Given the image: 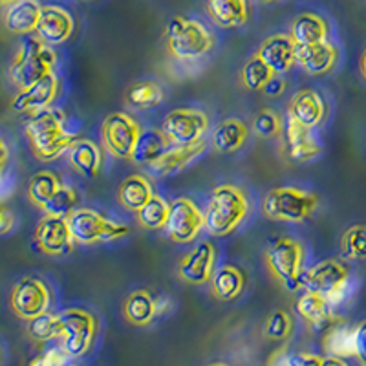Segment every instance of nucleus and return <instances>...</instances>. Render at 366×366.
<instances>
[{
	"label": "nucleus",
	"instance_id": "nucleus-1",
	"mask_svg": "<svg viewBox=\"0 0 366 366\" xmlns=\"http://www.w3.org/2000/svg\"><path fill=\"white\" fill-rule=\"evenodd\" d=\"M26 136L34 154L42 162H54L64 152H70L71 147L81 139L79 136L68 132L63 114L51 109L29 116V121L26 123Z\"/></svg>",
	"mask_w": 366,
	"mask_h": 366
},
{
	"label": "nucleus",
	"instance_id": "nucleus-2",
	"mask_svg": "<svg viewBox=\"0 0 366 366\" xmlns=\"http://www.w3.org/2000/svg\"><path fill=\"white\" fill-rule=\"evenodd\" d=\"M55 63L57 54L50 46H46L37 37H28L22 41L17 55L9 64V79L21 90H28L54 74Z\"/></svg>",
	"mask_w": 366,
	"mask_h": 366
},
{
	"label": "nucleus",
	"instance_id": "nucleus-3",
	"mask_svg": "<svg viewBox=\"0 0 366 366\" xmlns=\"http://www.w3.org/2000/svg\"><path fill=\"white\" fill-rule=\"evenodd\" d=\"M167 50L178 61H198L204 59L214 46L212 34L200 21L176 15L165 28Z\"/></svg>",
	"mask_w": 366,
	"mask_h": 366
},
{
	"label": "nucleus",
	"instance_id": "nucleus-4",
	"mask_svg": "<svg viewBox=\"0 0 366 366\" xmlns=\"http://www.w3.org/2000/svg\"><path fill=\"white\" fill-rule=\"evenodd\" d=\"M249 209L246 194L234 185H218L209 196L205 229L212 237H227L244 222Z\"/></svg>",
	"mask_w": 366,
	"mask_h": 366
},
{
	"label": "nucleus",
	"instance_id": "nucleus-5",
	"mask_svg": "<svg viewBox=\"0 0 366 366\" xmlns=\"http://www.w3.org/2000/svg\"><path fill=\"white\" fill-rule=\"evenodd\" d=\"M350 286H352V277H350L348 266L335 258L315 264L306 273H302V279H300V287L310 293L325 297L333 308H337L346 299Z\"/></svg>",
	"mask_w": 366,
	"mask_h": 366
},
{
	"label": "nucleus",
	"instance_id": "nucleus-6",
	"mask_svg": "<svg viewBox=\"0 0 366 366\" xmlns=\"http://www.w3.org/2000/svg\"><path fill=\"white\" fill-rule=\"evenodd\" d=\"M317 205L319 198L312 192H304L297 187H277L266 194L262 211L269 220L300 224L312 217Z\"/></svg>",
	"mask_w": 366,
	"mask_h": 366
},
{
	"label": "nucleus",
	"instance_id": "nucleus-7",
	"mask_svg": "<svg viewBox=\"0 0 366 366\" xmlns=\"http://www.w3.org/2000/svg\"><path fill=\"white\" fill-rule=\"evenodd\" d=\"M61 319V348L70 359L84 357L97 337V319L94 313L81 308H70L59 313Z\"/></svg>",
	"mask_w": 366,
	"mask_h": 366
},
{
	"label": "nucleus",
	"instance_id": "nucleus-8",
	"mask_svg": "<svg viewBox=\"0 0 366 366\" xmlns=\"http://www.w3.org/2000/svg\"><path fill=\"white\" fill-rule=\"evenodd\" d=\"M304 247L293 238L279 237L269 242L266 249V262L273 277L284 284L286 290L295 292L302 279Z\"/></svg>",
	"mask_w": 366,
	"mask_h": 366
},
{
	"label": "nucleus",
	"instance_id": "nucleus-9",
	"mask_svg": "<svg viewBox=\"0 0 366 366\" xmlns=\"http://www.w3.org/2000/svg\"><path fill=\"white\" fill-rule=\"evenodd\" d=\"M74 240L83 246L94 244H107V242L119 240L129 234V227L123 224H114L109 218L94 209L79 207L68 218Z\"/></svg>",
	"mask_w": 366,
	"mask_h": 366
},
{
	"label": "nucleus",
	"instance_id": "nucleus-10",
	"mask_svg": "<svg viewBox=\"0 0 366 366\" xmlns=\"http://www.w3.org/2000/svg\"><path fill=\"white\" fill-rule=\"evenodd\" d=\"M209 129V117L202 110L176 109L165 116L162 132L169 139L172 149H185L204 143Z\"/></svg>",
	"mask_w": 366,
	"mask_h": 366
},
{
	"label": "nucleus",
	"instance_id": "nucleus-11",
	"mask_svg": "<svg viewBox=\"0 0 366 366\" xmlns=\"http://www.w3.org/2000/svg\"><path fill=\"white\" fill-rule=\"evenodd\" d=\"M143 129L136 119L127 112H114L103 121L101 137L104 149L119 159H132L137 139Z\"/></svg>",
	"mask_w": 366,
	"mask_h": 366
},
{
	"label": "nucleus",
	"instance_id": "nucleus-12",
	"mask_svg": "<svg viewBox=\"0 0 366 366\" xmlns=\"http://www.w3.org/2000/svg\"><path fill=\"white\" fill-rule=\"evenodd\" d=\"M51 306V292L46 282L26 277L21 279L11 292V308L17 317L24 320H34L48 313Z\"/></svg>",
	"mask_w": 366,
	"mask_h": 366
},
{
	"label": "nucleus",
	"instance_id": "nucleus-13",
	"mask_svg": "<svg viewBox=\"0 0 366 366\" xmlns=\"http://www.w3.org/2000/svg\"><path fill=\"white\" fill-rule=\"evenodd\" d=\"M205 227V214L189 198H178L171 204V214L165 225L167 237L176 244H189L200 237Z\"/></svg>",
	"mask_w": 366,
	"mask_h": 366
},
{
	"label": "nucleus",
	"instance_id": "nucleus-14",
	"mask_svg": "<svg viewBox=\"0 0 366 366\" xmlns=\"http://www.w3.org/2000/svg\"><path fill=\"white\" fill-rule=\"evenodd\" d=\"M74 234H71L68 218L42 217L35 229V244L44 254L50 257H66L74 251Z\"/></svg>",
	"mask_w": 366,
	"mask_h": 366
},
{
	"label": "nucleus",
	"instance_id": "nucleus-15",
	"mask_svg": "<svg viewBox=\"0 0 366 366\" xmlns=\"http://www.w3.org/2000/svg\"><path fill=\"white\" fill-rule=\"evenodd\" d=\"M214 262H217V249L211 242H202L185 258H182V262L178 266V274L183 282L194 284V286H202V284L211 282L217 269H214Z\"/></svg>",
	"mask_w": 366,
	"mask_h": 366
},
{
	"label": "nucleus",
	"instance_id": "nucleus-16",
	"mask_svg": "<svg viewBox=\"0 0 366 366\" xmlns=\"http://www.w3.org/2000/svg\"><path fill=\"white\" fill-rule=\"evenodd\" d=\"M257 55L274 75H282L297 64V44L292 35L279 34L267 37L258 46Z\"/></svg>",
	"mask_w": 366,
	"mask_h": 366
},
{
	"label": "nucleus",
	"instance_id": "nucleus-17",
	"mask_svg": "<svg viewBox=\"0 0 366 366\" xmlns=\"http://www.w3.org/2000/svg\"><path fill=\"white\" fill-rule=\"evenodd\" d=\"M284 147H286V152L290 156V159L297 163L312 162L317 156L322 154V149L317 143L315 136H313V130L306 129L300 123H297L293 117L287 116L284 121Z\"/></svg>",
	"mask_w": 366,
	"mask_h": 366
},
{
	"label": "nucleus",
	"instance_id": "nucleus-18",
	"mask_svg": "<svg viewBox=\"0 0 366 366\" xmlns=\"http://www.w3.org/2000/svg\"><path fill=\"white\" fill-rule=\"evenodd\" d=\"M74 17L61 6H44L37 28V39L46 46H59L74 34Z\"/></svg>",
	"mask_w": 366,
	"mask_h": 366
},
{
	"label": "nucleus",
	"instance_id": "nucleus-19",
	"mask_svg": "<svg viewBox=\"0 0 366 366\" xmlns=\"http://www.w3.org/2000/svg\"><path fill=\"white\" fill-rule=\"evenodd\" d=\"M287 116L293 117L306 129L313 130L322 125L326 117V103L319 92L312 88H302L292 97L287 107Z\"/></svg>",
	"mask_w": 366,
	"mask_h": 366
},
{
	"label": "nucleus",
	"instance_id": "nucleus-20",
	"mask_svg": "<svg viewBox=\"0 0 366 366\" xmlns=\"http://www.w3.org/2000/svg\"><path fill=\"white\" fill-rule=\"evenodd\" d=\"M297 313L306 320V325L315 332L325 335L330 328L337 325L339 319L335 317V308L325 299L315 293L304 292L295 302Z\"/></svg>",
	"mask_w": 366,
	"mask_h": 366
},
{
	"label": "nucleus",
	"instance_id": "nucleus-21",
	"mask_svg": "<svg viewBox=\"0 0 366 366\" xmlns=\"http://www.w3.org/2000/svg\"><path fill=\"white\" fill-rule=\"evenodd\" d=\"M4 26L8 31L15 35L37 34L39 22H41L42 8L35 0H15V2H4Z\"/></svg>",
	"mask_w": 366,
	"mask_h": 366
},
{
	"label": "nucleus",
	"instance_id": "nucleus-22",
	"mask_svg": "<svg viewBox=\"0 0 366 366\" xmlns=\"http://www.w3.org/2000/svg\"><path fill=\"white\" fill-rule=\"evenodd\" d=\"M59 92V81L57 75L51 74L48 75L46 79H42L41 83L34 84L28 90H21L13 99V110L15 112H29L37 114L41 110L50 109V104L54 103L55 97H57Z\"/></svg>",
	"mask_w": 366,
	"mask_h": 366
},
{
	"label": "nucleus",
	"instance_id": "nucleus-23",
	"mask_svg": "<svg viewBox=\"0 0 366 366\" xmlns=\"http://www.w3.org/2000/svg\"><path fill=\"white\" fill-rule=\"evenodd\" d=\"M339 50L332 42L313 46H297V64L310 75H325L335 68Z\"/></svg>",
	"mask_w": 366,
	"mask_h": 366
},
{
	"label": "nucleus",
	"instance_id": "nucleus-24",
	"mask_svg": "<svg viewBox=\"0 0 366 366\" xmlns=\"http://www.w3.org/2000/svg\"><path fill=\"white\" fill-rule=\"evenodd\" d=\"M163 304H165V299H154L147 290H136L127 297L123 304V313L130 325L147 326L163 312Z\"/></svg>",
	"mask_w": 366,
	"mask_h": 366
},
{
	"label": "nucleus",
	"instance_id": "nucleus-25",
	"mask_svg": "<svg viewBox=\"0 0 366 366\" xmlns=\"http://www.w3.org/2000/svg\"><path fill=\"white\" fill-rule=\"evenodd\" d=\"M207 15L218 28H240L249 19V6L244 0H211L205 4Z\"/></svg>",
	"mask_w": 366,
	"mask_h": 366
},
{
	"label": "nucleus",
	"instance_id": "nucleus-26",
	"mask_svg": "<svg viewBox=\"0 0 366 366\" xmlns=\"http://www.w3.org/2000/svg\"><path fill=\"white\" fill-rule=\"evenodd\" d=\"M152 183L142 174H132L123 179L117 189V200L127 211L139 212L152 198H154Z\"/></svg>",
	"mask_w": 366,
	"mask_h": 366
},
{
	"label": "nucleus",
	"instance_id": "nucleus-27",
	"mask_svg": "<svg viewBox=\"0 0 366 366\" xmlns=\"http://www.w3.org/2000/svg\"><path fill=\"white\" fill-rule=\"evenodd\" d=\"M292 39L297 46H313L328 42V22L315 13H300L292 24Z\"/></svg>",
	"mask_w": 366,
	"mask_h": 366
},
{
	"label": "nucleus",
	"instance_id": "nucleus-28",
	"mask_svg": "<svg viewBox=\"0 0 366 366\" xmlns=\"http://www.w3.org/2000/svg\"><path fill=\"white\" fill-rule=\"evenodd\" d=\"M247 286V277L246 273L238 266L233 264H225L220 269H217L214 277L211 280L212 293L222 302H229L234 300L244 293Z\"/></svg>",
	"mask_w": 366,
	"mask_h": 366
},
{
	"label": "nucleus",
	"instance_id": "nucleus-29",
	"mask_svg": "<svg viewBox=\"0 0 366 366\" xmlns=\"http://www.w3.org/2000/svg\"><path fill=\"white\" fill-rule=\"evenodd\" d=\"M171 149V143L162 132V129H143L132 154V162L147 165V169H149L150 165L159 162Z\"/></svg>",
	"mask_w": 366,
	"mask_h": 366
},
{
	"label": "nucleus",
	"instance_id": "nucleus-30",
	"mask_svg": "<svg viewBox=\"0 0 366 366\" xmlns=\"http://www.w3.org/2000/svg\"><path fill=\"white\" fill-rule=\"evenodd\" d=\"M70 165L84 178H97L103 169V152L90 139H79L70 149Z\"/></svg>",
	"mask_w": 366,
	"mask_h": 366
},
{
	"label": "nucleus",
	"instance_id": "nucleus-31",
	"mask_svg": "<svg viewBox=\"0 0 366 366\" xmlns=\"http://www.w3.org/2000/svg\"><path fill=\"white\" fill-rule=\"evenodd\" d=\"M247 125L240 119H225L212 132V147L222 152V154H229V152H237L244 147L247 139Z\"/></svg>",
	"mask_w": 366,
	"mask_h": 366
},
{
	"label": "nucleus",
	"instance_id": "nucleus-32",
	"mask_svg": "<svg viewBox=\"0 0 366 366\" xmlns=\"http://www.w3.org/2000/svg\"><path fill=\"white\" fill-rule=\"evenodd\" d=\"M204 150V143L194 147H185V149H171L159 162H156L154 165L149 167L150 174L159 176V178H167V176L176 174V172L183 171L189 163L194 162Z\"/></svg>",
	"mask_w": 366,
	"mask_h": 366
},
{
	"label": "nucleus",
	"instance_id": "nucleus-33",
	"mask_svg": "<svg viewBox=\"0 0 366 366\" xmlns=\"http://www.w3.org/2000/svg\"><path fill=\"white\" fill-rule=\"evenodd\" d=\"M322 348L328 357H350L354 355V326H346L342 320L330 328L322 337Z\"/></svg>",
	"mask_w": 366,
	"mask_h": 366
},
{
	"label": "nucleus",
	"instance_id": "nucleus-34",
	"mask_svg": "<svg viewBox=\"0 0 366 366\" xmlns=\"http://www.w3.org/2000/svg\"><path fill=\"white\" fill-rule=\"evenodd\" d=\"M61 179H59L57 174L50 171H41L29 179V187H28V196L29 202L37 207H44L48 202L54 198L55 192L61 189Z\"/></svg>",
	"mask_w": 366,
	"mask_h": 366
},
{
	"label": "nucleus",
	"instance_id": "nucleus-35",
	"mask_svg": "<svg viewBox=\"0 0 366 366\" xmlns=\"http://www.w3.org/2000/svg\"><path fill=\"white\" fill-rule=\"evenodd\" d=\"M165 94L163 88L154 81H142L129 88L127 92V103L136 110H147L152 107H158L163 101Z\"/></svg>",
	"mask_w": 366,
	"mask_h": 366
},
{
	"label": "nucleus",
	"instance_id": "nucleus-36",
	"mask_svg": "<svg viewBox=\"0 0 366 366\" xmlns=\"http://www.w3.org/2000/svg\"><path fill=\"white\" fill-rule=\"evenodd\" d=\"M169 214H171V204L165 198L156 194L142 211L136 212V218L137 224L142 227L158 231V229H165L167 222H169Z\"/></svg>",
	"mask_w": 366,
	"mask_h": 366
},
{
	"label": "nucleus",
	"instance_id": "nucleus-37",
	"mask_svg": "<svg viewBox=\"0 0 366 366\" xmlns=\"http://www.w3.org/2000/svg\"><path fill=\"white\" fill-rule=\"evenodd\" d=\"M77 204H79V196H77L75 189L63 183L61 189L54 194V198L42 207V211H44L46 217L70 218L71 214L79 209Z\"/></svg>",
	"mask_w": 366,
	"mask_h": 366
},
{
	"label": "nucleus",
	"instance_id": "nucleus-38",
	"mask_svg": "<svg viewBox=\"0 0 366 366\" xmlns=\"http://www.w3.org/2000/svg\"><path fill=\"white\" fill-rule=\"evenodd\" d=\"M341 253L346 260H366V225H352L341 238Z\"/></svg>",
	"mask_w": 366,
	"mask_h": 366
},
{
	"label": "nucleus",
	"instance_id": "nucleus-39",
	"mask_svg": "<svg viewBox=\"0 0 366 366\" xmlns=\"http://www.w3.org/2000/svg\"><path fill=\"white\" fill-rule=\"evenodd\" d=\"M29 337L37 342H50L54 339H61V319L54 313H44L37 319L28 322Z\"/></svg>",
	"mask_w": 366,
	"mask_h": 366
},
{
	"label": "nucleus",
	"instance_id": "nucleus-40",
	"mask_svg": "<svg viewBox=\"0 0 366 366\" xmlns=\"http://www.w3.org/2000/svg\"><path fill=\"white\" fill-rule=\"evenodd\" d=\"M273 77V71H271L257 55H253V57L244 64V68H242V83H244V86L249 88V90L253 92L264 90L266 84L269 83Z\"/></svg>",
	"mask_w": 366,
	"mask_h": 366
},
{
	"label": "nucleus",
	"instance_id": "nucleus-41",
	"mask_svg": "<svg viewBox=\"0 0 366 366\" xmlns=\"http://www.w3.org/2000/svg\"><path fill=\"white\" fill-rule=\"evenodd\" d=\"M267 339H273V341H284L293 333V322L290 313L279 310V312H273L269 315L266 322V328H264Z\"/></svg>",
	"mask_w": 366,
	"mask_h": 366
},
{
	"label": "nucleus",
	"instance_id": "nucleus-42",
	"mask_svg": "<svg viewBox=\"0 0 366 366\" xmlns=\"http://www.w3.org/2000/svg\"><path fill=\"white\" fill-rule=\"evenodd\" d=\"M253 130L257 136L260 137H273L280 134L282 129V121H280L279 114L273 112L269 109H264L254 116L253 119Z\"/></svg>",
	"mask_w": 366,
	"mask_h": 366
},
{
	"label": "nucleus",
	"instance_id": "nucleus-43",
	"mask_svg": "<svg viewBox=\"0 0 366 366\" xmlns=\"http://www.w3.org/2000/svg\"><path fill=\"white\" fill-rule=\"evenodd\" d=\"M322 357L315 354H274L269 366H320Z\"/></svg>",
	"mask_w": 366,
	"mask_h": 366
},
{
	"label": "nucleus",
	"instance_id": "nucleus-44",
	"mask_svg": "<svg viewBox=\"0 0 366 366\" xmlns=\"http://www.w3.org/2000/svg\"><path fill=\"white\" fill-rule=\"evenodd\" d=\"M68 355L64 354V350L59 346V348H48L46 352H42L41 355L29 362V366H68Z\"/></svg>",
	"mask_w": 366,
	"mask_h": 366
},
{
	"label": "nucleus",
	"instance_id": "nucleus-45",
	"mask_svg": "<svg viewBox=\"0 0 366 366\" xmlns=\"http://www.w3.org/2000/svg\"><path fill=\"white\" fill-rule=\"evenodd\" d=\"M354 357L366 366V319L354 326Z\"/></svg>",
	"mask_w": 366,
	"mask_h": 366
},
{
	"label": "nucleus",
	"instance_id": "nucleus-46",
	"mask_svg": "<svg viewBox=\"0 0 366 366\" xmlns=\"http://www.w3.org/2000/svg\"><path fill=\"white\" fill-rule=\"evenodd\" d=\"M286 86H287V83L282 75H274L273 79L266 84V88H264L262 92L266 94L267 97H279L280 94H284Z\"/></svg>",
	"mask_w": 366,
	"mask_h": 366
},
{
	"label": "nucleus",
	"instance_id": "nucleus-47",
	"mask_svg": "<svg viewBox=\"0 0 366 366\" xmlns=\"http://www.w3.org/2000/svg\"><path fill=\"white\" fill-rule=\"evenodd\" d=\"M15 224H17V217L6 205H2V209H0V233L8 234L15 227Z\"/></svg>",
	"mask_w": 366,
	"mask_h": 366
},
{
	"label": "nucleus",
	"instance_id": "nucleus-48",
	"mask_svg": "<svg viewBox=\"0 0 366 366\" xmlns=\"http://www.w3.org/2000/svg\"><path fill=\"white\" fill-rule=\"evenodd\" d=\"M320 366H350V365L341 357H328V355H326V357H322V365Z\"/></svg>",
	"mask_w": 366,
	"mask_h": 366
},
{
	"label": "nucleus",
	"instance_id": "nucleus-49",
	"mask_svg": "<svg viewBox=\"0 0 366 366\" xmlns=\"http://www.w3.org/2000/svg\"><path fill=\"white\" fill-rule=\"evenodd\" d=\"M359 68H361L362 79L366 81V48H365V51H362V55H361V61H359Z\"/></svg>",
	"mask_w": 366,
	"mask_h": 366
},
{
	"label": "nucleus",
	"instance_id": "nucleus-50",
	"mask_svg": "<svg viewBox=\"0 0 366 366\" xmlns=\"http://www.w3.org/2000/svg\"><path fill=\"white\" fill-rule=\"evenodd\" d=\"M2 169H6V165H8V147H6V143H2Z\"/></svg>",
	"mask_w": 366,
	"mask_h": 366
},
{
	"label": "nucleus",
	"instance_id": "nucleus-51",
	"mask_svg": "<svg viewBox=\"0 0 366 366\" xmlns=\"http://www.w3.org/2000/svg\"><path fill=\"white\" fill-rule=\"evenodd\" d=\"M209 366H229V365H224V362H212V365Z\"/></svg>",
	"mask_w": 366,
	"mask_h": 366
},
{
	"label": "nucleus",
	"instance_id": "nucleus-52",
	"mask_svg": "<svg viewBox=\"0 0 366 366\" xmlns=\"http://www.w3.org/2000/svg\"><path fill=\"white\" fill-rule=\"evenodd\" d=\"M68 366H74V365H68Z\"/></svg>",
	"mask_w": 366,
	"mask_h": 366
}]
</instances>
